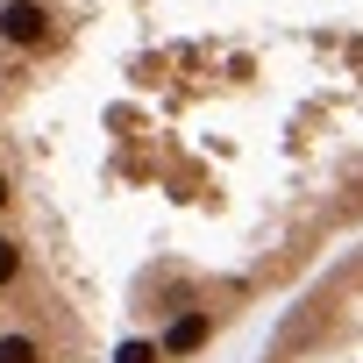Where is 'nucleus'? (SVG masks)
<instances>
[{
    "label": "nucleus",
    "instance_id": "obj_2",
    "mask_svg": "<svg viewBox=\"0 0 363 363\" xmlns=\"http://www.w3.org/2000/svg\"><path fill=\"white\" fill-rule=\"evenodd\" d=\"M257 363H363V242L299 285Z\"/></svg>",
    "mask_w": 363,
    "mask_h": 363
},
{
    "label": "nucleus",
    "instance_id": "obj_1",
    "mask_svg": "<svg viewBox=\"0 0 363 363\" xmlns=\"http://www.w3.org/2000/svg\"><path fill=\"white\" fill-rule=\"evenodd\" d=\"M363 235V0H0V363H200Z\"/></svg>",
    "mask_w": 363,
    "mask_h": 363
}]
</instances>
